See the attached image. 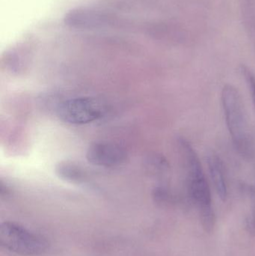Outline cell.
I'll use <instances>...</instances> for the list:
<instances>
[{
    "mask_svg": "<svg viewBox=\"0 0 255 256\" xmlns=\"http://www.w3.org/2000/svg\"><path fill=\"white\" fill-rule=\"evenodd\" d=\"M178 144L185 170L189 198L199 210L202 227L205 230H212L216 226V214L212 206L211 188L202 164L190 142L181 137Z\"/></svg>",
    "mask_w": 255,
    "mask_h": 256,
    "instance_id": "1",
    "label": "cell"
},
{
    "mask_svg": "<svg viewBox=\"0 0 255 256\" xmlns=\"http://www.w3.org/2000/svg\"><path fill=\"white\" fill-rule=\"evenodd\" d=\"M225 118L234 146L241 156L253 159L255 155V135L250 116L239 90L231 85L222 90Z\"/></svg>",
    "mask_w": 255,
    "mask_h": 256,
    "instance_id": "2",
    "label": "cell"
},
{
    "mask_svg": "<svg viewBox=\"0 0 255 256\" xmlns=\"http://www.w3.org/2000/svg\"><path fill=\"white\" fill-rule=\"evenodd\" d=\"M0 244L7 250L21 256H37L46 252L49 243L35 234L13 222H4L0 227Z\"/></svg>",
    "mask_w": 255,
    "mask_h": 256,
    "instance_id": "3",
    "label": "cell"
},
{
    "mask_svg": "<svg viewBox=\"0 0 255 256\" xmlns=\"http://www.w3.org/2000/svg\"><path fill=\"white\" fill-rule=\"evenodd\" d=\"M106 111L101 100L94 98L81 97L69 99L58 106L59 118L71 124H84L100 120Z\"/></svg>",
    "mask_w": 255,
    "mask_h": 256,
    "instance_id": "4",
    "label": "cell"
},
{
    "mask_svg": "<svg viewBox=\"0 0 255 256\" xmlns=\"http://www.w3.org/2000/svg\"><path fill=\"white\" fill-rule=\"evenodd\" d=\"M127 152L124 148L111 142H95L88 146L86 159L88 162L99 167L118 166L127 159Z\"/></svg>",
    "mask_w": 255,
    "mask_h": 256,
    "instance_id": "5",
    "label": "cell"
},
{
    "mask_svg": "<svg viewBox=\"0 0 255 256\" xmlns=\"http://www.w3.org/2000/svg\"><path fill=\"white\" fill-rule=\"evenodd\" d=\"M64 21L66 26L75 30H94L106 26L109 18L100 10L76 8L66 14Z\"/></svg>",
    "mask_w": 255,
    "mask_h": 256,
    "instance_id": "6",
    "label": "cell"
},
{
    "mask_svg": "<svg viewBox=\"0 0 255 256\" xmlns=\"http://www.w3.org/2000/svg\"><path fill=\"white\" fill-rule=\"evenodd\" d=\"M207 164L217 194L223 201H226L228 197V185L223 161L216 154L209 153L207 156Z\"/></svg>",
    "mask_w": 255,
    "mask_h": 256,
    "instance_id": "7",
    "label": "cell"
},
{
    "mask_svg": "<svg viewBox=\"0 0 255 256\" xmlns=\"http://www.w3.org/2000/svg\"><path fill=\"white\" fill-rule=\"evenodd\" d=\"M55 173L60 178L71 183H82L87 179L83 168L72 161H62L57 164Z\"/></svg>",
    "mask_w": 255,
    "mask_h": 256,
    "instance_id": "8",
    "label": "cell"
},
{
    "mask_svg": "<svg viewBox=\"0 0 255 256\" xmlns=\"http://www.w3.org/2000/svg\"><path fill=\"white\" fill-rule=\"evenodd\" d=\"M241 189L248 196L251 203L250 212L246 218V230L250 236L255 238V182L253 184H242Z\"/></svg>",
    "mask_w": 255,
    "mask_h": 256,
    "instance_id": "9",
    "label": "cell"
},
{
    "mask_svg": "<svg viewBox=\"0 0 255 256\" xmlns=\"http://www.w3.org/2000/svg\"><path fill=\"white\" fill-rule=\"evenodd\" d=\"M154 201L162 206H172L178 202L176 196L165 186H157L153 192Z\"/></svg>",
    "mask_w": 255,
    "mask_h": 256,
    "instance_id": "10",
    "label": "cell"
},
{
    "mask_svg": "<svg viewBox=\"0 0 255 256\" xmlns=\"http://www.w3.org/2000/svg\"><path fill=\"white\" fill-rule=\"evenodd\" d=\"M240 70H241V74L244 76V79H245V81L247 82L249 88H250L253 103H254L255 106V74L249 68L245 66H241Z\"/></svg>",
    "mask_w": 255,
    "mask_h": 256,
    "instance_id": "11",
    "label": "cell"
}]
</instances>
